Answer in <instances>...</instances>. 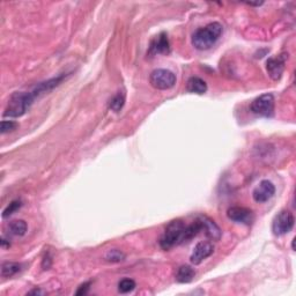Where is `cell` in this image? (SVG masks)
<instances>
[{
	"label": "cell",
	"mask_w": 296,
	"mask_h": 296,
	"mask_svg": "<svg viewBox=\"0 0 296 296\" xmlns=\"http://www.w3.org/2000/svg\"><path fill=\"white\" fill-rule=\"evenodd\" d=\"M27 229V222L24 220H14L8 224V233L13 236H23Z\"/></svg>",
	"instance_id": "obj_16"
},
{
	"label": "cell",
	"mask_w": 296,
	"mask_h": 296,
	"mask_svg": "<svg viewBox=\"0 0 296 296\" xmlns=\"http://www.w3.org/2000/svg\"><path fill=\"white\" fill-rule=\"evenodd\" d=\"M21 206H22V202H21V200H13V202L9 204L7 207L4 209V212H2V218L11 217L18 209L21 208Z\"/></svg>",
	"instance_id": "obj_20"
},
{
	"label": "cell",
	"mask_w": 296,
	"mask_h": 296,
	"mask_svg": "<svg viewBox=\"0 0 296 296\" xmlns=\"http://www.w3.org/2000/svg\"><path fill=\"white\" fill-rule=\"evenodd\" d=\"M89 288H91V282H85L82 283L81 286H79L78 291L75 292V295H86L89 291Z\"/></svg>",
	"instance_id": "obj_23"
},
{
	"label": "cell",
	"mask_w": 296,
	"mask_h": 296,
	"mask_svg": "<svg viewBox=\"0 0 296 296\" xmlns=\"http://www.w3.org/2000/svg\"><path fill=\"white\" fill-rule=\"evenodd\" d=\"M276 193V186L272 182L264 180L259 183L257 186L255 187L254 192H252V197L256 203L263 204L270 200Z\"/></svg>",
	"instance_id": "obj_10"
},
{
	"label": "cell",
	"mask_w": 296,
	"mask_h": 296,
	"mask_svg": "<svg viewBox=\"0 0 296 296\" xmlns=\"http://www.w3.org/2000/svg\"><path fill=\"white\" fill-rule=\"evenodd\" d=\"M125 104V95L124 92H117V94L111 98L109 102V109L115 111V112H119L123 109Z\"/></svg>",
	"instance_id": "obj_17"
},
{
	"label": "cell",
	"mask_w": 296,
	"mask_h": 296,
	"mask_svg": "<svg viewBox=\"0 0 296 296\" xmlns=\"http://www.w3.org/2000/svg\"><path fill=\"white\" fill-rule=\"evenodd\" d=\"M18 128V124L17 122H13V120H2L1 124H0V133H9V132H13L14 130H17Z\"/></svg>",
	"instance_id": "obj_21"
},
{
	"label": "cell",
	"mask_w": 296,
	"mask_h": 296,
	"mask_svg": "<svg viewBox=\"0 0 296 296\" xmlns=\"http://www.w3.org/2000/svg\"><path fill=\"white\" fill-rule=\"evenodd\" d=\"M23 268V265L21 263H15V261H6L1 265V277L2 278H12L15 274L21 272Z\"/></svg>",
	"instance_id": "obj_15"
},
{
	"label": "cell",
	"mask_w": 296,
	"mask_h": 296,
	"mask_svg": "<svg viewBox=\"0 0 296 296\" xmlns=\"http://www.w3.org/2000/svg\"><path fill=\"white\" fill-rule=\"evenodd\" d=\"M186 91L192 92V94L203 95L207 92V83L204 81L202 78H199V76H191L187 80Z\"/></svg>",
	"instance_id": "obj_13"
},
{
	"label": "cell",
	"mask_w": 296,
	"mask_h": 296,
	"mask_svg": "<svg viewBox=\"0 0 296 296\" xmlns=\"http://www.w3.org/2000/svg\"><path fill=\"white\" fill-rule=\"evenodd\" d=\"M45 292L42 291V289H33V291H30L29 293H28V295H44Z\"/></svg>",
	"instance_id": "obj_25"
},
{
	"label": "cell",
	"mask_w": 296,
	"mask_h": 296,
	"mask_svg": "<svg viewBox=\"0 0 296 296\" xmlns=\"http://www.w3.org/2000/svg\"><path fill=\"white\" fill-rule=\"evenodd\" d=\"M214 252V246L211 242H199L194 246L192 255H191L190 260L194 265L202 264L206 258L213 255Z\"/></svg>",
	"instance_id": "obj_11"
},
{
	"label": "cell",
	"mask_w": 296,
	"mask_h": 296,
	"mask_svg": "<svg viewBox=\"0 0 296 296\" xmlns=\"http://www.w3.org/2000/svg\"><path fill=\"white\" fill-rule=\"evenodd\" d=\"M170 52V42L166 33H161L150 41L147 55L154 57L156 55H168Z\"/></svg>",
	"instance_id": "obj_8"
},
{
	"label": "cell",
	"mask_w": 296,
	"mask_h": 296,
	"mask_svg": "<svg viewBox=\"0 0 296 296\" xmlns=\"http://www.w3.org/2000/svg\"><path fill=\"white\" fill-rule=\"evenodd\" d=\"M149 83L159 91H166L175 86L176 75L171 71L166 69L154 70L149 75Z\"/></svg>",
	"instance_id": "obj_4"
},
{
	"label": "cell",
	"mask_w": 296,
	"mask_h": 296,
	"mask_svg": "<svg viewBox=\"0 0 296 296\" xmlns=\"http://www.w3.org/2000/svg\"><path fill=\"white\" fill-rule=\"evenodd\" d=\"M196 277V272L189 265H182L176 272V280L181 283H189Z\"/></svg>",
	"instance_id": "obj_14"
},
{
	"label": "cell",
	"mask_w": 296,
	"mask_h": 296,
	"mask_svg": "<svg viewBox=\"0 0 296 296\" xmlns=\"http://www.w3.org/2000/svg\"><path fill=\"white\" fill-rule=\"evenodd\" d=\"M250 110L255 115L270 118L274 113V96L272 94L260 95V96L252 101Z\"/></svg>",
	"instance_id": "obj_6"
},
{
	"label": "cell",
	"mask_w": 296,
	"mask_h": 296,
	"mask_svg": "<svg viewBox=\"0 0 296 296\" xmlns=\"http://www.w3.org/2000/svg\"><path fill=\"white\" fill-rule=\"evenodd\" d=\"M198 220L200 221V224H202V230H204L205 235L207 236L209 240H219L221 239L222 230L220 229V227L215 223L214 220H212V219L208 217H205V215L199 217Z\"/></svg>",
	"instance_id": "obj_12"
},
{
	"label": "cell",
	"mask_w": 296,
	"mask_h": 296,
	"mask_svg": "<svg viewBox=\"0 0 296 296\" xmlns=\"http://www.w3.org/2000/svg\"><path fill=\"white\" fill-rule=\"evenodd\" d=\"M52 265V257L50 256V254H46L44 257H43V260H42V267L43 270H49V268L51 267Z\"/></svg>",
	"instance_id": "obj_22"
},
{
	"label": "cell",
	"mask_w": 296,
	"mask_h": 296,
	"mask_svg": "<svg viewBox=\"0 0 296 296\" xmlns=\"http://www.w3.org/2000/svg\"><path fill=\"white\" fill-rule=\"evenodd\" d=\"M185 228L186 226L180 219L171 221L160 239V246L163 250H170L175 245L183 244L185 243Z\"/></svg>",
	"instance_id": "obj_3"
},
{
	"label": "cell",
	"mask_w": 296,
	"mask_h": 296,
	"mask_svg": "<svg viewBox=\"0 0 296 296\" xmlns=\"http://www.w3.org/2000/svg\"><path fill=\"white\" fill-rule=\"evenodd\" d=\"M222 24L219 22H211L207 26L197 29L192 35V45L197 50L205 51L211 49L222 34Z\"/></svg>",
	"instance_id": "obj_2"
},
{
	"label": "cell",
	"mask_w": 296,
	"mask_h": 296,
	"mask_svg": "<svg viewBox=\"0 0 296 296\" xmlns=\"http://www.w3.org/2000/svg\"><path fill=\"white\" fill-rule=\"evenodd\" d=\"M104 259H106L107 261H109V263H119V261L124 260L125 255L124 252H122L118 249H112L107 252Z\"/></svg>",
	"instance_id": "obj_18"
},
{
	"label": "cell",
	"mask_w": 296,
	"mask_h": 296,
	"mask_svg": "<svg viewBox=\"0 0 296 296\" xmlns=\"http://www.w3.org/2000/svg\"><path fill=\"white\" fill-rule=\"evenodd\" d=\"M295 223V218L292 212L283 209L278 213L272 222V231L276 236H282L288 234L293 229Z\"/></svg>",
	"instance_id": "obj_5"
},
{
	"label": "cell",
	"mask_w": 296,
	"mask_h": 296,
	"mask_svg": "<svg viewBox=\"0 0 296 296\" xmlns=\"http://www.w3.org/2000/svg\"><path fill=\"white\" fill-rule=\"evenodd\" d=\"M134 288H135V281L132 279H129V278L122 279L118 282V292L122 293V294H128V293H131Z\"/></svg>",
	"instance_id": "obj_19"
},
{
	"label": "cell",
	"mask_w": 296,
	"mask_h": 296,
	"mask_svg": "<svg viewBox=\"0 0 296 296\" xmlns=\"http://www.w3.org/2000/svg\"><path fill=\"white\" fill-rule=\"evenodd\" d=\"M0 244H1V248H9V246H11V242H9V240L5 239V237H1Z\"/></svg>",
	"instance_id": "obj_24"
},
{
	"label": "cell",
	"mask_w": 296,
	"mask_h": 296,
	"mask_svg": "<svg viewBox=\"0 0 296 296\" xmlns=\"http://www.w3.org/2000/svg\"><path fill=\"white\" fill-rule=\"evenodd\" d=\"M287 58H288V55L281 54L278 56V57H272L267 59L266 71L268 75L271 76V79L274 80V81H278V80L281 79L283 71H285L286 67Z\"/></svg>",
	"instance_id": "obj_7"
},
{
	"label": "cell",
	"mask_w": 296,
	"mask_h": 296,
	"mask_svg": "<svg viewBox=\"0 0 296 296\" xmlns=\"http://www.w3.org/2000/svg\"><path fill=\"white\" fill-rule=\"evenodd\" d=\"M292 248H293V250H295V239L293 240V242H292Z\"/></svg>",
	"instance_id": "obj_26"
},
{
	"label": "cell",
	"mask_w": 296,
	"mask_h": 296,
	"mask_svg": "<svg viewBox=\"0 0 296 296\" xmlns=\"http://www.w3.org/2000/svg\"><path fill=\"white\" fill-rule=\"evenodd\" d=\"M227 217L228 219H230L231 221L246 224V226L252 224V222L255 220L254 212H252L250 208L240 207V206H234V207H230L227 211Z\"/></svg>",
	"instance_id": "obj_9"
},
{
	"label": "cell",
	"mask_w": 296,
	"mask_h": 296,
	"mask_svg": "<svg viewBox=\"0 0 296 296\" xmlns=\"http://www.w3.org/2000/svg\"><path fill=\"white\" fill-rule=\"evenodd\" d=\"M67 74L63 73L60 75L56 76V78L49 79L46 81L39 82L36 85L32 91L29 92H17L9 97L7 106L5 108L4 117H11V118H17V117L23 116L33 103L35 102L36 98L42 96L45 92L52 91V89L58 87L65 79L67 78Z\"/></svg>",
	"instance_id": "obj_1"
}]
</instances>
